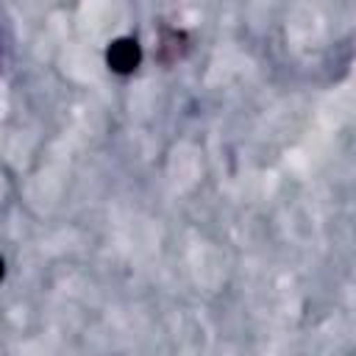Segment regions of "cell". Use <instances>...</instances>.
Masks as SVG:
<instances>
[{
    "instance_id": "obj_2",
    "label": "cell",
    "mask_w": 356,
    "mask_h": 356,
    "mask_svg": "<svg viewBox=\"0 0 356 356\" xmlns=\"http://www.w3.org/2000/svg\"><path fill=\"white\" fill-rule=\"evenodd\" d=\"M3 275H6V261H3V256H0V281H3Z\"/></svg>"
},
{
    "instance_id": "obj_1",
    "label": "cell",
    "mask_w": 356,
    "mask_h": 356,
    "mask_svg": "<svg viewBox=\"0 0 356 356\" xmlns=\"http://www.w3.org/2000/svg\"><path fill=\"white\" fill-rule=\"evenodd\" d=\"M106 61H108V67H111L114 72L128 75V72H134V70L139 67V61H142V47H139V42L131 39V36L114 39V42L108 44V50H106Z\"/></svg>"
}]
</instances>
